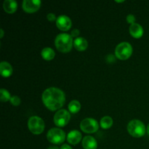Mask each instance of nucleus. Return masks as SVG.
<instances>
[{
	"mask_svg": "<svg viewBox=\"0 0 149 149\" xmlns=\"http://www.w3.org/2000/svg\"><path fill=\"white\" fill-rule=\"evenodd\" d=\"M42 98L45 106L52 111L61 109L65 101L64 92L57 87H49L45 90Z\"/></svg>",
	"mask_w": 149,
	"mask_h": 149,
	"instance_id": "obj_1",
	"label": "nucleus"
},
{
	"mask_svg": "<svg viewBox=\"0 0 149 149\" xmlns=\"http://www.w3.org/2000/svg\"><path fill=\"white\" fill-rule=\"evenodd\" d=\"M55 45L58 51L66 53L72 49V46L74 45L73 37L68 33H60L55 38Z\"/></svg>",
	"mask_w": 149,
	"mask_h": 149,
	"instance_id": "obj_2",
	"label": "nucleus"
},
{
	"mask_svg": "<svg viewBox=\"0 0 149 149\" xmlns=\"http://www.w3.org/2000/svg\"><path fill=\"white\" fill-rule=\"evenodd\" d=\"M127 131L134 138H141L146 133V127L141 121L133 119L128 124Z\"/></svg>",
	"mask_w": 149,
	"mask_h": 149,
	"instance_id": "obj_3",
	"label": "nucleus"
},
{
	"mask_svg": "<svg viewBox=\"0 0 149 149\" xmlns=\"http://www.w3.org/2000/svg\"><path fill=\"white\" fill-rule=\"evenodd\" d=\"M132 47L128 42H122L115 48V55L119 60L128 59L132 55Z\"/></svg>",
	"mask_w": 149,
	"mask_h": 149,
	"instance_id": "obj_4",
	"label": "nucleus"
},
{
	"mask_svg": "<svg viewBox=\"0 0 149 149\" xmlns=\"http://www.w3.org/2000/svg\"><path fill=\"white\" fill-rule=\"evenodd\" d=\"M29 130L34 135L42 133L45 130V122L43 119L37 116H33L29 118L28 121Z\"/></svg>",
	"mask_w": 149,
	"mask_h": 149,
	"instance_id": "obj_5",
	"label": "nucleus"
},
{
	"mask_svg": "<svg viewBox=\"0 0 149 149\" xmlns=\"http://www.w3.org/2000/svg\"><path fill=\"white\" fill-rule=\"evenodd\" d=\"M47 138L52 143L61 144L65 141V133L60 128H52L48 131Z\"/></svg>",
	"mask_w": 149,
	"mask_h": 149,
	"instance_id": "obj_6",
	"label": "nucleus"
},
{
	"mask_svg": "<svg viewBox=\"0 0 149 149\" xmlns=\"http://www.w3.org/2000/svg\"><path fill=\"white\" fill-rule=\"evenodd\" d=\"M98 122L93 118H86L80 123V129L85 133H94L98 130Z\"/></svg>",
	"mask_w": 149,
	"mask_h": 149,
	"instance_id": "obj_7",
	"label": "nucleus"
},
{
	"mask_svg": "<svg viewBox=\"0 0 149 149\" xmlns=\"http://www.w3.org/2000/svg\"><path fill=\"white\" fill-rule=\"evenodd\" d=\"M71 115L68 111L61 109L58 111L54 116V122L58 127H64L69 122Z\"/></svg>",
	"mask_w": 149,
	"mask_h": 149,
	"instance_id": "obj_8",
	"label": "nucleus"
},
{
	"mask_svg": "<svg viewBox=\"0 0 149 149\" xmlns=\"http://www.w3.org/2000/svg\"><path fill=\"white\" fill-rule=\"evenodd\" d=\"M42 2L39 0H24L22 3L23 10L27 13H33L37 11Z\"/></svg>",
	"mask_w": 149,
	"mask_h": 149,
	"instance_id": "obj_9",
	"label": "nucleus"
},
{
	"mask_svg": "<svg viewBox=\"0 0 149 149\" xmlns=\"http://www.w3.org/2000/svg\"><path fill=\"white\" fill-rule=\"evenodd\" d=\"M56 26L60 30L66 31H68L71 28L72 22H71L70 17H68L66 15H60L59 17H57Z\"/></svg>",
	"mask_w": 149,
	"mask_h": 149,
	"instance_id": "obj_10",
	"label": "nucleus"
},
{
	"mask_svg": "<svg viewBox=\"0 0 149 149\" xmlns=\"http://www.w3.org/2000/svg\"><path fill=\"white\" fill-rule=\"evenodd\" d=\"M81 134L78 130H72L67 135V141L71 145H77L81 141Z\"/></svg>",
	"mask_w": 149,
	"mask_h": 149,
	"instance_id": "obj_11",
	"label": "nucleus"
},
{
	"mask_svg": "<svg viewBox=\"0 0 149 149\" xmlns=\"http://www.w3.org/2000/svg\"><path fill=\"white\" fill-rule=\"evenodd\" d=\"M130 33L132 37L139 39L143 34V29L141 25L135 23L130 26Z\"/></svg>",
	"mask_w": 149,
	"mask_h": 149,
	"instance_id": "obj_12",
	"label": "nucleus"
},
{
	"mask_svg": "<svg viewBox=\"0 0 149 149\" xmlns=\"http://www.w3.org/2000/svg\"><path fill=\"white\" fill-rule=\"evenodd\" d=\"M82 146L84 149H97V143L92 136H85L82 140Z\"/></svg>",
	"mask_w": 149,
	"mask_h": 149,
	"instance_id": "obj_13",
	"label": "nucleus"
},
{
	"mask_svg": "<svg viewBox=\"0 0 149 149\" xmlns=\"http://www.w3.org/2000/svg\"><path fill=\"white\" fill-rule=\"evenodd\" d=\"M3 8L7 13H14L17 10V3L15 0H5L3 3Z\"/></svg>",
	"mask_w": 149,
	"mask_h": 149,
	"instance_id": "obj_14",
	"label": "nucleus"
},
{
	"mask_svg": "<svg viewBox=\"0 0 149 149\" xmlns=\"http://www.w3.org/2000/svg\"><path fill=\"white\" fill-rule=\"evenodd\" d=\"M0 73L3 77H9L13 74V67L6 61H2L0 63Z\"/></svg>",
	"mask_w": 149,
	"mask_h": 149,
	"instance_id": "obj_15",
	"label": "nucleus"
},
{
	"mask_svg": "<svg viewBox=\"0 0 149 149\" xmlns=\"http://www.w3.org/2000/svg\"><path fill=\"white\" fill-rule=\"evenodd\" d=\"M74 47L78 51H84L88 47V42L84 38L77 37L74 40Z\"/></svg>",
	"mask_w": 149,
	"mask_h": 149,
	"instance_id": "obj_16",
	"label": "nucleus"
},
{
	"mask_svg": "<svg viewBox=\"0 0 149 149\" xmlns=\"http://www.w3.org/2000/svg\"><path fill=\"white\" fill-rule=\"evenodd\" d=\"M42 57L45 60V61H51L55 58V51L50 47H45L44 48L41 52Z\"/></svg>",
	"mask_w": 149,
	"mask_h": 149,
	"instance_id": "obj_17",
	"label": "nucleus"
},
{
	"mask_svg": "<svg viewBox=\"0 0 149 149\" xmlns=\"http://www.w3.org/2000/svg\"><path fill=\"white\" fill-rule=\"evenodd\" d=\"M81 109V103L78 100H71L68 104V110L71 113H77Z\"/></svg>",
	"mask_w": 149,
	"mask_h": 149,
	"instance_id": "obj_18",
	"label": "nucleus"
},
{
	"mask_svg": "<svg viewBox=\"0 0 149 149\" xmlns=\"http://www.w3.org/2000/svg\"><path fill=\"white\" fill-rule=\"evenodd\" d=\"M113 125V119L111 116H105L100 120V127L103 129H109Z\"/></svg>",
	"mask_w": 149,
	"mask_h": 149,
	"instance_id": "obj_19",
	"label": "nucleus"
},
{
	"mask_svg": "<svg viewBox=\"0 0 149 149\" xmlns=\"http://www.w3.org/2000/svg\"><path fill=\"white\" fill-rule=\"evenodd\" d=\"M10 98H11V96L9 92L5 89L1 88L0 90V100L1 102H7L10 100Z\"/></svg>",
	"mask_w": 149,
	"mask_h": 149,
	"instance_id": "obj_20",
	"label": "nucleus"
},
{
	"mask_svg": "<svg viewBox=\"0 0 149 149\" xmlns=\"http://www.w3.org/2000/svg\"><path fill=\"white\" fill-rule=\"evenodd\" d=\"M10 103H11L12 105H13L14 106H17L20 104V98L17 96L15 95V96H12L11 98H10Z\"/></svg>",
	"mask_w": 149,
	"mask_h": 149,
	"instance_id": "obj_21",
	"label": "nucleus"
},
{
	"mask_svg": "<svg viewBox=\"0 0 149 149\" xmlns=\"http://www.w3.org/2000/svg\"><path fill=\"white\" fill-rule=\"evenodd\" d=\"M127 22L128 23H130L131 25L133 24V23H135V17L133 15H128L127 16Z\"/></svg>",
	"mask_w": 149,
	"mask_h": 149,
	"instance_id": "obj_22",
	"label": "nucleus"
},
{
	"mask_svg": "<svg viewBox=\"0 0 149 149\" xmlns=\"http://www.w3.org/2000/svg\"><path fill=\"white\" fill-rule=\"evenodd\" d=\"M47 20H49V21H54V20H57V17L56 16H55V15L52 13H49V14L47 15Z\"/></svg>",
	"mask_w": 149,
	"mask_h": 149,
	"instance_id": "obj_23",
	"label": "nucleus"
},
{
	"mask_svg": "<svg viewBox=\"0 0 149 149\" xmlns=\"http://www.w3.org/2000/svg\"><path fill=\"white\" fill-rule=\"evenodd\" d=\"M79 33L80 32L78 29H74V30L71 31V36H72V37H77V36L79 35Z\"/></svg>",
	"mask_w": 149,
	"mask_h": 149,
	"instance_id": "obj_24",
	"label": "nucleus"
},
{
	"mask_svg": "<svg viewBox=\"0 0 149 149\" xmlns=\"http://www.w3.org/2000/svg\"><path fill=\"white\" fill-rule=\"evenodd\" d=\"M61 149H72L70 146H68V144H63L62 146L61 147Z\"/></svg>",
	"mask_w": 149,
	"mask_h": 149,
	"instance_id": "obj_25",
	"label": "nucleus"
},
{
	"mask_svg": "<svg viewBox=\"0 0 149 149\" xmlns=\"http://www.w3.org/2000/svg\"><path fill=\"white\" fill-rule=\"evenodd\" d=\"M0 31H1V35H0V38H2L3 36H4V31H3L2 29H0Z\"/></svg>",
	"mask_w": 149,
	"mask_h": 149,
	"instance_id": "obj_26",
	"label": "nucleus"
},
{
	"mask_svg": "<svg viewBox=\"0 0 149 149\" xmlns=\"http://www.w3.org/2000/svg\"><path fill=\"white\" fill-rule=\"evenodd\" d=\"M48 149H59V148H58L57 146H51V147H49Z\"/></svg>",
	"mask_w": 149,
	"mask_h": 149,
	"instance_id": "obj_27",
	"label": "nucleus"
},
{
	"mask_svg": "<svg viewBox=\"0 0 149 149\" xmlns=\"http://www.w3.org/2000/svg\"><path fill=\"white\" fill-rule=\"evenodd\" d=\"M146 130H147V132H148V134L149 135V124L148 125V126H147Z\"/></svg>",
	"mask_w": 149,
	"mask_h": 149,
	"instance_id": "obj_28",
	"label": "nucleus"
},
{
	"mask_svg": "<svg viewBox=\"0 0 149 149\" xmlns=\"http://www.w3.org/2000/svg\"><path fill=\"white\" fill-rule=\"evenodd\" d=\"M115 1H116V2H123L124 1H116V0Z\"/></svg>",
	"mask_w": 149,
	"mask_h": 149,
	"instance_id": "obj_29",
	"label": "nucleus"
}]
</instances>
